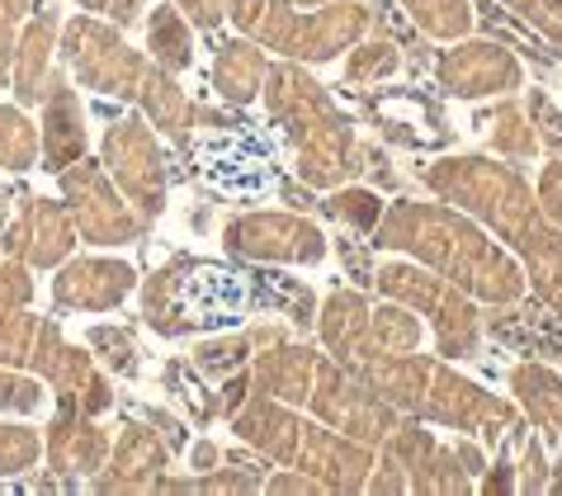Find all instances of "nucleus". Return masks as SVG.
I'll list each match as a JSON object with an SVG mask.
<instances>
[{
	"instance_id": "obj_5",
	"label": "nucleus",
	"mask_w": 562,
	"mask_h": 496,
	"mask_svg": "<svg viewBox=\"0 0 562 496\" xmlns=\"http://www.w3.org/2000/svg\"><path fill=\"white\" fill-rule=\"evenodd\" d=\"M29 459H34V436H29V430H14V426H0V477L20 473Z\"/></svg>"
},
{
	"instance_id": "obj_6",
	"label": "nucleus",
	"mask_w": 562,
	"mask_h": 496,
	"mask_svg": "<svg viewBox=\"0 0 562 496\" xmlns=\"http://www.w3.org/2000/svg\"><path fill=\"white\" fill-rule=\"evenodd\" d=\"M29 0H0V81H5V67H10V43H14V24H20Z\"/></svg>"
},
{
	"instance_id": "obj_7",
	"label": "nucleus",
	"mask_w": 562,
	"mask_h": 496,
	"mask_svg": "<svg viewBox=\"0 0 562 496\" xmlns=\"http://www.w3.org/2000/svg\"><path fill=\"white\" fill-rule=\"evenodd\" d=\"M38 402V387H29L20 379L0 374V412H29Z\"/></svg>"
},
{
	"instance_id": "obj_4",
	"label": "nucleus",
	"mask_w": 562,
	"mask_h": 496,
	"mask_svg": "<svg viewBox=\"0 0 562 496\" xmlns=\"http://www.w3.org/2000/svg\"><path fill=\"white\" fill-rule=\"evenodd\" d=\"M29 161H34V133H29V123L20 114L0 104V166L24 170Z\"/></svg>"
},
{
	"instance_id": "obj_1",
	"label": "nucleus",
	"mask_w": 562,
	"mask_h": 496,
	"mask_svg": "<svg viewBox=\"0 0 562 496\" xmlns=\"http://www.w3.org/2000/svg\"><path fill=\"white\" fill-rule=\"evenodd\" d=\"M170 293H176V313L184 317V327H227L251 307L246 274L217 266V260H190L170 279Z\"/></svg>"
},
{
	"instance_id": "obj_2",
	"label": "nucleus",
	"mask_w": 562,
	"mask_h": 496,
	"mask_svg": "<svg viewBox=\"0 0 562 496\" xmlns=\"http://www.w3.org/2000/svg\"><path fill=\"white\" fill-rule=\"evenodd\" d=\"M204 176L213 184H223V190L232 194H256L270 184V166H265L260 157H237L227 143H217V147H204Z\"/></svg>"
},
{
	"instance_id": "obj_3",
	"label": "nucleus",
	"mask_w": 562,
	"mask_h": 496,
	"mask_svg": "<svg viewBox=\"0 0 562 496\" xmlns=\"http://www.w3.org/2000/svg\"><path fill=\"white\" fill-rule=\"evenodd\" d=\"M48 10L38 14V24L24 34L20 43V71H14V86H20V100H38V71H43V53H48Z\"/></svg>"
}]
</instances>
